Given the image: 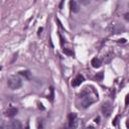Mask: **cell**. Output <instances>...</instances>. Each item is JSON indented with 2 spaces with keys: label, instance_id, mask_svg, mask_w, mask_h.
<instances>
[{
  "label": "cell",
  "instance_id": "obj_6",
  "mask_svg": "<svg viewBox=\"0 0 129 129\" xmlns=\"http://www.w3.org/2000/svg\"><path fill=\"white\" fill-rule=\"evenodd\" d=\"M84 81H85V79H84L83 76L82 75H78L77 77L72 81V86H73V87H78V86H80Z\"/></svg>",
  "mask_w": 129,
  "mask_h": 129
},
{
  "label": "cell",
  "instance_id": "obj_23",
  "mask_svg": "<svg viewBox=\"0 0 129 129\" xmlns=\"http://www.w3.org/2000/svg\"><path fill=\"white\" fill-rule=\"evenodd\" d=\"M39 109H41V110H44V109H45L44 107L41 106V104H39Z\"/></svg>",
  "mask_w": 129,
  "mask_h": 129
},
{
  "label": "cell",
  "instance_id": "obj_12",
  "mask_svg": "<svg viewBox=\"0 0 129 129\" xmlns=\"http://www.w3.org/2000/svg\"><path fill=\"white\" fill-rule=\"evenodd\" d=\"M103 77H104L103 72H100V73H98L96 76H95V80L98 81V82H100V81H102V80H103Z\"/></svg>",
  "mask_w": 129,
  "mask_h": 129
},
{
  "label": "cell",
  "instance_id": "obj_5",
  "mask_svg": "<svg viewBox=\"0 0 129 129\" xmlns=\"http://www.w3.org/2000/svg\"><path fill=\"white\" fill-rule=\"evenodd\" d=\"M7 127L8 129H21V122L19 120H11Z\"/></svg>",
  "mask_w": 129,
  "mask_h": 129
},
{
  "label": "cell",
  "instance_id": "obj_7",
  "mask_svg": "<svg viewBox=\"0 0 129 129\" xmlns=\"http://www.w3.org/2000/svg\"><path fill=\"white\" fill-rule=\"evenodd\" d=\"M70 8H71V11H73L75 13L79 12V10H80L79 2L75 1V0H72V1H70Z\"/></svg>",
  "mask_w": 129,
  "mask_h": 129
},
{
  "label": "cell",
  "instance_id": "obj_17",
  "mask_svg": "<svg viewBox=\"0 0 129 129\" xmlns=\"http://www.w3.org/2000/svg\"><path fill=\"white\" fill-rule=\"evenodd\" d=\"M81 3H82V4H89V3H90V0H87V1H85V0H82V1H81Z\"/></svg>",
  "mask_w": 129,
  "mask_h": 129
},
{
  "label": "cell",
  "instance_id": "obj_15",
  "mask_svg": "<svg viewBox=\"0 0 129 129\" xmlns=\"http://www.w3.org/2000/svg\"><path fill=\"white\" fill-rule=\"evenodd\" d=\"M128 105H129V94L127 95V96H126V98H125V106L127 107Z\"/></svg>",
  "mask_w": 129,
  "mask_h": 129
},
{
  "label": "cell",
  "instance_id": "obj_21",
  "mask_svg": "<svg viewBox=\"0 0 129 129\" xmlns=\"http://www.w3.org/2000/svg\"><path fill=\"white\" fill-rule=\"evenodd\" d=\"M41 31H42V28L40 27L39 29V35H40V33H41Z\"/></svg>",
  "mask_w": 129,
  "mask_h": 129
},
{
  "label": "cell",
  "instance_id": "obj_16",
  "mask_svg": "<svg viewBox=\"0 0 129 129\" xmlns=\"http://www.w3.org/2000/svg\"><path fill=\"white\" fill-rule=\"evenodd\" d=\"M124 18H125L126 21H129V12H126L124 14Z\"/></svg>",
  "mask_w": 129,
  "mask_h": 129
},
{
  "label": "cell",
  "instance_id": "obj_13",
  "mask_svg": "<svg viewBox=\"0 0 129 129\" xmlns=\"http://www.w3.org/2000/svg\"><path fill=\"white\" fill-rule=\"evenodd\" d=\"M63 50H64V52H65V54L69 55V56H74V52L72 51V50H68V49H64Z\"/></svg>",
  "mask_w": 129,
  "mask_h": 129
},
{
  "label": "cell",
  "instance_id": "obj_14",
  "mask_svg": "<svg viewBox=\"0 0 129 129\" xmlns=\"http://www.w3.org/2000/svg\"><path fill=\"white\" fill-rule=\"evenodd\" d=\"M50 100L52 102L54 101V88L50 87Z\"/></svg>",
  "mask_w": 129,
  "mask_h": 129
},
{
  "label": "cell",
  "instance_id": "obj_19",
  "mask_svg": "<svg viewBox=\"0 0 129 129\" xmlns=\"http://www.w3.org/2000/svg\"><path fill=\"white\" fill-rule=\"evenodd\" d=\"M118 42H123V44H124V42H126V40L124 39H118Z\"/></svg>",
  "mask_w": 129,
  "mask_h": 129
},
{
  "label": "cell",
  "instance_id": "obj_9",
  "mask_svg": "<svg viewBox=\"0 0 129 129\" xmlns=\"http://www.w3.org/2000/svg\"><path fill=\"white\" fill-rule=\"evenodd\" d=\"M91 65H92V67L93 68H100L101 67V65H102V61L100 60V59H98V58H94L93 60H92V62H91Z\"/></svg>",
  "mask_w": 129,
  "mask_h": 129
},
{
  "label": "cell",
  "instance_id": "obj_8",
  "mask_svg": "<svg viewBox=\"0 0 129 129\" xmlns=\"http://www.w3.org/2000/svg\"><path fill=\"white\" fill-rule=\"evenodd\" d=\"M18 112V110L15 108V107H10V108H8L7 109V111H6V115L8 117H13V116H15L16 114Z\"/></svg>",
  "mask_w": 129,
  "mask_h": 129
},
{
  "label": "cell",
  "instance_id": "obj_22",
  "mask_svg": "<svg viewBox=\"0 0 129 129\" xmlns=\"http://www.w3.org/2000/svg\"><path fill=\"white\" fill-rule=\"evenodd\" d=\"M126 126H127V128L129 129V120H127V121H126Z\"/></svg>",
  "mask_w": 129,
  "mask_h": 129
},
{
  "label": "cell",
  "instance_id": "obj_18",
  "mask_svg": "<svg viewBox=\"0 0 129 129\" xmlns=\"http://www.w3.org/2000/svg\"><path fill=\"white\" fill-rule=\"evenodd\" d=\"M117 120H118V116L115 117V119H114V121H113V125H116L117 124Z\"/></svg>",
  "mask_w": 129,
  "mask_h": 129
},
{
  "label": "cell",
  "instance_id": "obj_10",
  "mask_svg": "<svg viewBox=\"0 0 129 129\" xmlns=\"http://www.w3.org/2000/svg\"><path fill=\"white\" fill-rule=\"evenodd\" d=\"M19 75L23 76V77L26 78L27 80H30V78H31V74L29 71H21V72H19Z\"/></svg>",
  "mask_w": 129,
  "mask_h": 129
},
{
  "label": "cell",
  "instance_id": "obj_11",
  "mask_svg": "<svg viewBox=\"0 0 129 129\" xmlns=\"http://www.w3.org/2000/svg\"><path fill=\"white\" fill-rule=\"evenodd\" d=\"M37 128L39 129H45V120L42 118L39 119V122H37Z\"/></svg>",
  "mask_w": 129,
  "mask_h": 129
},
{
  "label": "cell",
  "instance_id": "obj_4",
  "mask_svg": "<svg viewBox=\"0 0 129 129\" xmlns=\"http://www.w3.org/2000/svg\"><path fill=\"white\" fill-rule=\"evenodd\" d=\"M110 30H111L112 33L114 34H118V33H122L125 30V27H124L120 23H115V24H112L111 27H110Z\"/></svg>",
  "mask_w": 129,
  "mask_h": 129
},
{
  "label": "cell",
  "instance_id": "obj_2",
  "mask_svg": "<svg viewBox=\"0 0 129 129\" xmlns=\"http://www.w3.org/2000/svg\"><path fill=\"white\" fill-rule=\"evenodd\" d=\"M7 85L10 89L16 90V89H19L22 86V81L19 77H17V76H10V77L7 79Z\"/></svg>",
  "mask_w": 129,
  "mask_h": 129
},
{
  "label": "cell",
  "instance_id": "obj_24",
  "mask_svg": "<svg viewBox=\"0 0 129 129\" xmlns=\"http://www.w3.org/2000/svg\"><path fill=\"white\" fill-rule=\"evenodd\" d=\"M25 129H29V124H28V123H27V125H26V128H25Z\"/></svg>",
  "mask_w": 129,
  "mask_h": 129
},
{
  "label": "cell",
  "instance_id": "obj_1",
  "mask_svg": "<svg viewBox=\"0 0 129 129\" xmlns=\"http://www.w3.org/2000/svg\"><path fill=\"white\" fill-rule=\"evenodd\" d=\"M86 89H87V90L83 91V92L80 94L81 106H82V108H87V107L90 106L91 104H93L95 101H96V99H94L93 97H91V95L88 92V88H86Z\"/></svg>",
  "mask_w": 129,
  "mask_h": 129
},
{
  "label": "cell",
  "instance_id": "obj_20",
  "mask_svg": "<svg viewBox=\"0 0 129 129\" xmlns=\"http://www.w3.org/2000/svg\"><path fill=\"white\" fill-rule=\"evenodd\" d=\"M95 122H96V123H99V122H100V117H97L96 119H95Z\"/></svg>",
  "mask_w": 129,
  "mask_h": 129
},
{
  "label": "cell",
  "instance_id": "obj_3",
  "mask_svg": "<svg viewBox=\"0 0 129 129\" xmlns=\"http://www.w3.org/2000/svg\"><path fill=\"white\" fill-rule=\"evenodd\" d=\"M112 110H113V107L110 102H105L102 106V112H103V115L105 117H109L111 115L112 113Z\"/></svg>",
  "mask_w": 129,
  "mask_h": 129
}]
</instances>
